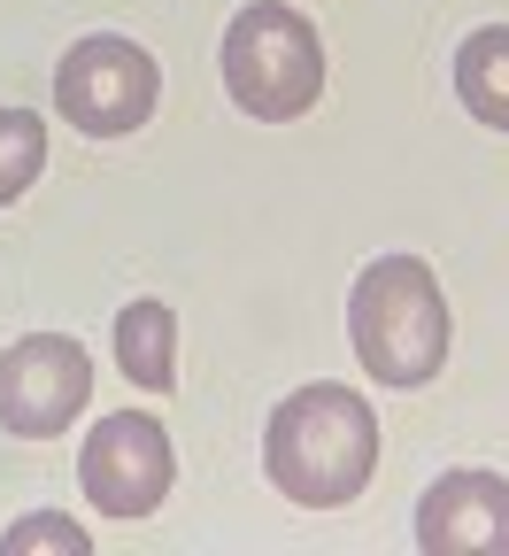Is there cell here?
<instances>
[{
  "label": "cell",
  "instance_id": "obj_10",
  "mask_svg": "<svg viewBox=\"0 0 509 556\" xmlns=\"http://www.w3.org/2000/svg\"><path fill=\"white\" fill-rule=\"evenodd\" d=\"M47 170V124L39 109H0V208L16 193H31Z\"/></svg>",
  "mask_w": 509,
  "mask_h": 556
},
{
  "label": "cell",
  "instance_id": "obj_5",
  "mask_svg": "<svg viewBox=\"0 0 509 556\" xmlns=\"http://www.w3.org/2000/svg\"><path fill=\"white\" fill-rule=\"evenodd\" d=\"M78 479H86V503L101 518H155L170 479H178L163 417L155 409H109L78 448Z\"/></svg>",
  "mask_w": 509,
  "mask_h": 556
},
{
  "label": "cell",
  "instance_id": "obj_11",
  "mask_svg": "<svg viewBox=\"0 0 509 556\" xmlns=\"http://www.w3.org/2000/svg\"><path fill=\"white\" fill-rule=\"evenodd\" d=\"M24 548H62V556H86V548H93V533H86V526H69L62 510H31L24 526L0 533V556H24Z\"/></svg>",
  "mask_w": 509,
  "mask_h": 556
},
{
  "label": "cell",
  "instance_id": "obj_4",
  "mask_svg": "<svg viewBox=\"0 0 509 556\" xmlns=\"http://www.w3.org/2000/svg\"><path fill=\"white\" fill-rule=\"evenodd\" d=\"M163 101V70L155 54L124 39V31H86L78 47H69L54 62V109L78 124L86 139H124L155 116Z\"/></svg>",
  "mask_w": 509,
  "mask_h": 556
},
{
  "label": "cell",
  "instance_id": "obj_3",
  "mask_svg": "<svg viewBox=\"0 0 509 556\" xmlns=\"http://www.w3.org/2000/svg\"><path fill=\"white\" fill-rule=\"evenodd\" d=\"M216 70H225V93L255 124H294L325 93V39H317V24L302 9H285V0H255V9H240L225 24Z\"/></svg>",
  "mask_w": 509,
  "mask_h": 556
},
{
  "label": "cell",
  "instance_id": "obj_6",
  "mask_svg": "<svg viewBox=\"0 0 509 556\" xmlns=\"http://www.w3.org/2000/svg\"><path fill=\"white\" fill-rule=\"evenodd\" d=\"M93 402V356L69 332H31L0 356V426L16 441H62Z\"/></svg>",
  "mask_w": 509,
  "mask_h": 556
},
{
  "label": "cell",
  "instance_id": "obj_2",
  "mask_svg": "<svg viewBox=\"0 0 509 556\" xmlns=\"http://www.w3.org/2000/svg\"><path fill=\"white\" fill-rule=\"evenodd\" d=\"M347 340L379 387H432L448 364V294L424 255H379L347 294Z\"/></svg>",
  "mask_w": 509,
  "mask_h": 556
},
{
  "label": "cell",
  "instance_id": "obj_1",
  "mask_svg": "<svg viewBox=\"0 0 509 556\" xmlns=\"http://www.w3.org/2000/svg\"><path fill=\"white\" fill-rule=\"evenodd\" d=\"M263 471L285 503L302 510H340L355 503L379 471V409L355 387H302L270 409L263 426Z\"/></svg>",
  "mask_w": 509,
  "mask_h": 556
},
{
  "label": "cell",
  "instance_id": "obj_9",
  "mask_svg": "<svg viewBox=\"0 0 509 556\" xmlns=\"http://www.w3.org/2000/svg\"><path fill=\"white\" fill-rule=\"evenodd\" d=\"M456 101L486 131H509V24H486L456 47Z\"/></svg>",
  "mask_w": 509,
  "mask_h": 556
},
{
  "label": "cell",
  "instance_id": "obj_7",
  "mask_svg": "<svg viewBox=\"0 0 509 556\" xmlns=\"http://www.w3.org/2000/svg\"><path fill=\"white\" fill-rule=\"evenodd\" d=\"M424 556H509V479L501 471H441L417 503Z\"/></svg>",
  "mask_w": 509,
  "mask_h": 556
},
{
  "label": "cell",
  "instance_id": "obj_8",
  "mask_svg": "<svg viewBox=\"0 0 509 556\" xmlns=\"http://www.w3.org/2000/svg\"><path fill=\"white\" fill-rule=\"evenodd\" d=\"M116 364L139 394H170L178 387V309L170 302H131L116 317Z\"/></svg>",
  "mask_w": 509,
  "mask_h": 556
}]
</instances>
